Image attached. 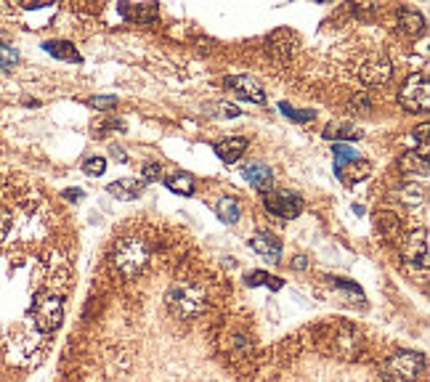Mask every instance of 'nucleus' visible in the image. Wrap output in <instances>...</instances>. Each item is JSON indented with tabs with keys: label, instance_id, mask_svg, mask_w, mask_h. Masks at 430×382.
Instances as JSON below:
<instances>
[{
	"label": "nucleus",
	"instance_id": "obj_3",
	"mask_svg": "<svg viewBox=\"0 0 430 382\" xmlns=\"http://www.w3.org/2000/svg\"><path fill=\"white\" fill-rule=\"evenodd\" d=\"M422 356L420 353H412V350H404V353H396L393 359H388L382 372L391 382H412L420 372H422Z\"/></svg>",
	"mask_w": 430,
	"mask_h": 382
},
{
	"label": "nucleus",
	"instance_id": "obj_17",
	"mask_svg": "<svg viewBox=\"0 0 430 382\" xmlns=\"http://www.w3.org/2000/svg\"><path fill=\"white\" fill-rule=\"evenodd\" d=\"M215 212H218V218L226 221V223H237L242 215V208L234 197H224V199L215 205Z\"/></svg>",
	"mask_w": 430,
	"mask_h": 382
},
{
	"label": "nucleus",
	"instance_id": "obj_9",
	"mask_svg": "<svg viewBox=\"0 0 430 382\" xmlns=\"http://www.w3.org/2000/svg\"><path fill=\"white\" fill-rule=\"evenodd\" d=\"M242 175H244V181H247L255 191H268L271 189V183H274L271 170H268L266 165H260V162H250V165L242 170Z\"/></svg>",
	"mask_w": 430,
	"mask_h": 382
},
{
	"label": "nucleus",
	"instance_id": "obj_12",
	"mask_svg": "<svg viewBox=\"0 0 430 382\" xmlns=\"http://www.w3.org/2000/svg\"><path fill=\"white\" fill-rule=\"evenodd\" d=\"M215 152L218 157L224 159L226 165H231V162H237L244 152H247V139H242V136H234V139H226L221 141L218 146H215Z\"/></svg>",
	"mask_w": 430,
	"mask_h": 382
},
{
	"label": "nucleus",
	"instance_id": "obj_1",
	"mask_svg": "<svg viewBox=\"0 0 430 382\" xmlns=\"http://www.w3.org/2000/svg\"><path fill=\"white\" fill-rule=\"evenodd\" d=\"M149 242L146 237H138V234H130L120 242L115 244V252H112V263L117 268V274H122L125 279H133L144 271V265L149 263Z\"/></svg>",
	"mask_w": 430,
	"mask_h": 382
},
{
	"label": "nucleus",
	"instance_id": "obj_26",
	"mask_svg": "<svg viewBox=\"0 0 430 382\" xmlns=\"http://www.w3.org/2000/svg\"><path fill=\"white\" fill-rule=\"evenodd\" d=\"M279 109L284 112V117H290V120H295V122H311L313 120V112H297V109L290 106V104H279Z\"/></svg>",
	"mask_w": 430,
	"mask_h": 382
},
{
	"label": "nucleus",
	"instance_id": "obj_28",
	"mask_svg": "<svg viewBox=\"0 0 430 382\" xmlns=\"http://www.w3.org/2000/svg\"><path fill=\"white\" fill-rule=\"evenodd\" d=\"M88 104L93 106V109H115V106H117V99H115V96H96V99H90Z\"/></svg>",
	"mask_w": 430,
	"mask_h": 382
},
{
	"label": "nucleus",
	"instance_id": "obj_7",
	"mask_svg": "<svg viewBox=\"0 0 430 382\" xmlns=\"http://www.w3.org/2000/svg\"><path fill=\"white\" fill-rule=\"evenodd\" d=\"M391 64L385 59H375V61H367L362 70H359V77H362L364 86H385L391 80Z\"/></svg>",
	"mask_w": 430,
	"mask_h": 382
},
{
	"label": "nucleus",
	"instance_id": "obj_10",
	"mask_svg": "<svg viewBox=\"0 0 430 382\" xmlns=\"http://www.w3.org/2000/svg\"><path fill=\"white\" fill-rule=\"evenodd\" d=\"M226 86L234 88L240 96H244L247 101H266V93H263V88L255 83V80H250V77H242V74H237V77H226Z\"/></svg>",
	"mask_w": 430,
	"mask_h": 382
},
{
	"label": "nucleus",
	"instance_id": "obj_32",
	"mask_svg": "<svg viewBox=\"0 0 430 382\" xmlns=\"http://www.w3.org/2000/svg\"><path fill=\"white\" fill-rule=\"evenodd\" d=\"M64 197H67V199H83V191L80 189H67L64 191Z\"/></svg>",
	"mask_w": 430,
	"mask_h": 382
},
{
	"label": "nucleus",
	"instance_id": "obj_18",
	"mask_svg": "<svg viewBox=\"0 0 430 382\" xmlns=\"http://www.w3.org/2000/svg\"><path fill=\"white\" fill-rule=\"evenodd\" d=\"M396 199H401L404 205H409V208H414V205L425 202V189H422V186H417V183H409V186H404V189L398 191Z\"/></svg>",
	"mask_w": 430,
	"mask_h": 382
},
{
	"label": "nucleus",
	"instance_id": "obj_27",
	"mask_svg": "<svg viewBox=\"0 0 430 382\" xmlns=\"http://www.w3.org/2000/svg\"><path fill=\"white\" fill-rule=\"evenodd\" d=\"M271 279L274 277H268V274H250V277H247V284H253V287H255V284H271V287H274V290H279V287H282V281H271Z\"/></svg>",
	"mask_w": 430,
	"mask_h": 382
},
{
	"label": "nucleus",
	"instance_id": "obj_31",
	"mask_svg": "<svg viewBox=\"0 0 430 382\" xmlns=\"http://www.w3.org/2000/svg\"><path fill=\"white\" fill-rule=\"evenodd\" d=\"M221 109H224L226 117H237V114H240V109H237V106H231V104H224Z\"/></svg>",
	"mask_w": 430,
	"mask_h": 382
},
{
	"label": "nucleus",
	"instance_id": "obj_11",
	"mask_svg": "<svg viewBox=\"0 0 430 382\" xmlns=\"http://www.w3.org/2000/svg\"><path fill=\"white\" fill-rule=\"evenodd\" d=\"M250 247L263 255V258H271V261H279V255H282V242L271 237V234H255L253 239H250Z\"/></svg>",
	"mask_w": 430,
	"mask_h": 382
},
{
	"label": "nucleus",
	"instance_id": "obj_13",
	"mask_svg": "<svg viewBox=\"0 0 430 382\" xmlns=\"http://www.w3.org/2000/svg\"><path fill=\"white\" fill-rule=\"evenodd\" d=\"M404 255H407V261L412 263L420 261V265H428V239H425L422 231L409 237V244H407V252Z\"/></svg>",
	"mask_w": 430,
	"mask_h": 382
},
{
	"label": "nucleus",
	"instance_id": "obj_8",
	"mask_svg": "<svg viewBox=\"0 0 430 382\" xmlns=\"http://www.w3.org/2000/svg\"><path fill=\"white\" fill-rule=\"evenodd\" d=\"M157 3H122L120 17L133 21V24H149L157 19Z\"/></svg>",
	"mask_w": 430,
	"mask_h": 382
},
{
	"label": "nucleus",
	"instance_id": "obj_19",
	"mask_svg": "<svg viewBox=\"0 0 430 382\" xmlns=\"http://www.w3.org/2000/svg\"><path fill=\"white\" fill-rule=\"evenodd\" d=\"M168 189H170L173 194H186V197H189L191 191H194V178L186 173H175L168 178Z\"/></svg>",
	"mask_w": 430,
	"mask_h": 382
},
{
	"label": "nucleus",
	"instance_id": "obj_25",
	"mask_svg": "<svg viewBox=\"0 0 430 382\" xmlns=\"http://www.w3.org/2000/svg\"><path fill=\"white\" fill-rule=\"evenodd\" d=\"M104 170H106V159L104 157H90V159L83 162V173L88 175H101Z\"/></svg>",
	"mask_w": 430,
	"mask_h": 382
},
{
	"label": "nucleus",
	"instance_id": "obj_22",
	"mask_svg": "<svg viewBox=\"0 0 430 382\" xmlns=\"http://www.w3.org/2000/svg\"><path fill=\"white\" fill-rule=\"evenodd\" d=\"M19 61V51L17 48H11V46H6V43H0V72H8L14 70Z\"/></svg>",
	"mask_w": 430,
	"mask_h": 382
},
{
	"label": "nucleus",
	"instance_id": "obj_33",
	"mask_svg": "<svg viewBox=\"0 0 430 382\" xmlns=\"http://www.w3.org/2000/svg\"><path fill=\"white\" fill-rule=\"evenodd\" d=\"M295 268H306V261H303V255H300V258L295 261Z\"/></svg>",
	"mask_w": 430,
	"mask_h": 382
},
{
	"label": "nucleus",
	"instance_id": "obj_30",
	"mask_svg": "<svg viewBox=\"0 0 430 382\" xmlns=\"http://www.w3.org/2000/svg\"><path fill=\"white\" fill-rule=\"evenodd\" d=\"M159 178H162V168H159V165H146L144 181H159Z\"/></svg>",
	"mask_w": 430,
	"mask_h": 382
},
{
	"label": "nucleus",
	"instance_id": "obj_21",
	"mask_svg": "<svg viewBox=\"0 0 430 382\" xmlns=\"http://www.w3.org/2000/svg\"><path fill=\"white\" fill-rule=\"evenodd\" d=\"M332 152H335V168H338V170L343 168L345 162H356V159H359V154H356L351 146H345V143H335Z\"/></svg>",
	"mask_w": 430,
	"mask_h": 382
},
{
	"label": "nucleus",
	"instance_id": "obj_20",
	"mask_svg": "<svg viewBox=\"0 0 430 382\" xmlns=\"http://www.w3.org/2000/svg\"><path fill=\"white\" fill-rule=\"evenodd\" d=\"M398 21H401V30L409 32V35H420V32H422V17L414 14V11H401V14H398Z\"/></svg>",
	"mask_w": 430,
	"mask_h": 382
},
{
	"label": "nucleus",
	"instance_id": "obj_29",
	"mask_svg": "<svg viewBox=\"0 0 430 382\" xmlns=\"http://www.w3.org/2000/svg\"><path fill=\"white\" fill-rule=\"evenodd\" d=\"M8 228H11V215L6 208H0V239L8 234Z\"/></svg>",
	"mask_w": 430,
	"mask_h": 382
},
{
	"label": "nucleus",
	"instance_id": "obj_14",
	"mask_svg": "<svg viewBox=\"0 0 430 382\" xmlns=\"http://www.w3.org/2000/svg\"><path fill=\"white\" fill-rule=\"evenodd\" d=\"M144 191V181H133V178H122L117 183H109V194H115L117 199H136Z\"/></svg>",
	"mask_w": 430,
	"mask_h": 382
},
{
	"label": "nucleus",
	"instance_id": "obj_4",
	"mask_svg": "<svg viewBox=\"0 0 430 382\" xmlns=\"http://www.w3.org/2000/svg\"><path fill=\"white\" fill-rule=\"evenodd\" d=\"M32 316H35V327H37V330L53 332V330H59V324H61V319H64V305H61V300L56 295H43L35 300Z\"/></svg>",
	"mask_w": 430,
	"mask_h": 382
},
{
	"label": "nucleus",
	"instance_id": "obj_5",
	"mask_svg": "<svg viewBox=\"0 0 430 382\" xmlns=\"http://www.w3.org/2000/svg\"><path fill=\"white\" fill-rule=\"evenodd\" d=\"M398 99H401V104L407 106L409 112H428V104H430L428 77H425V74H412V77L404 83Z\"/></svg>",
	"mask_w": 430,
	"mask_h": 382
},
{
	"label": "nucleus",
	"instance_id": "obj_15",
	"mask_svg": "<svg viewBox=\"0 0 430 382\" xmlns=\"http://www.w3.org/2000/svg\"><path fill=\"white\" fill-rule=\"evenodd\" d=\"M46 51L51 53V56H56V59H64V61H83V56H80V51L72 46V43H64V40H51V43H46Z\"/></svg>",
	"mask_w": 430,
	"mask_h": 382
},
{
	"label": "nucleus",
	"instance_id": "obj_24",
	"mask_svg": "<svg viewBox=\"0 0 430 382\" xmlns=\"http://www.w3.org/2000/svg\"><path fill=\"white\" fill-rule=\"evenodd\" d=\"M369 170H372L369 162H359V159H356V168H353V162H351V170H348L351 175H345L343 181L345 183H359V181H364V178L369 175Z\"/></svg>",
	"mask_w": 430,
	"mask_h": 382
},
{
	"label": "nucleus",
	"instance_id": "obj_6",
	"mask_svg": "<svg viewBox=\"0 0 430 382\" xmlns=\"http://www.w3.org/2000/svg\"><path fill=\"white\" fill-rule=\"evenodd\" d=\"M263 205L268 212H274L279 218H297L303 212V199L293 191H268Z\"/></svg>",
	"mask_w": 430,
	"mask_h": 382
},
{
	"label": "nucleus",
	"instance_id": "obj_23",
	"mask_svg": "<svg viewBox=\"0 0 430 382\" xmlns=\"http://www.w3.org/2000/svg\"><path fill=\"white\" fill-rule=\"evenodd\" d=\"M324 139H359V133L351 125H327Z\"/></svg>",
	"mask_w": 430,
	"mask_h": 382
},
{
	"label": "nucleus",
	"instance_id": "obj_2",
	"mask_svg": "<svg viewBox=\"0 0 430 382\" xmlns=\"http://www.w3.org/2000/svg\"><path fill=\"white\" fill-rule=\"evenodd\" d=\"M168 308H170L178 319H197L202 316L207 308V297L202 287L191 284V281H178L173 284L168 292Z\"/></svg>",
	"mask_w": 430,
	"mask_h": 382
},
{
	"label": "nucleus",
	"instance_id": "obj_16",
	"mask_svg": "<svg viewBox=\"0 0 430 382\" xmlns=\"http://www.w3.org/2000/svg\"><path fill=\"white\" fill-rule=\"evenodd\" d=\"M398 168H401V173L407 175H428V159L425 157H417V152H409V154L401 157V162H398Z\"/></svg>",
	"mask_w": 430,
	"mask_h": 382
}]
</instances>
